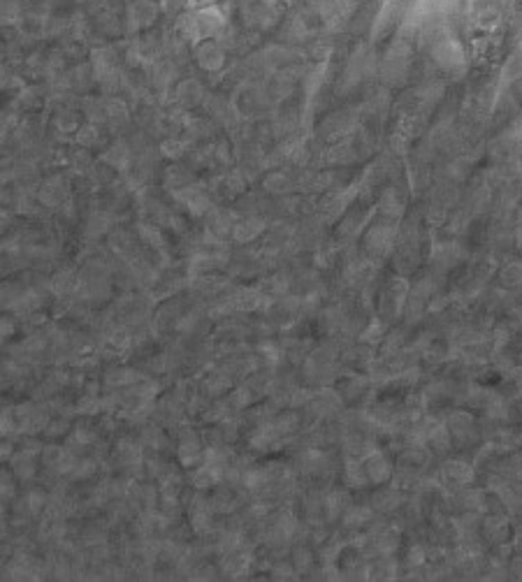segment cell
<instances>
[{"mask_svg": "<svg viewBox=\"0 0 522 582\" xmlns=\"http://www.w3.org/2000/svg\"><path fill=\"white\" fill-rule=\"evenodd\" d=\"M17 429H19V425H17V415H15V411H10V408L0 411V439H3V436L15 434Z\"/></svg>", "mask_w": 522, "mask_h": 582, "instance_id": "cell-2", "label": "cell"}, {"mask_svg": "<svg viewBox=\"0 0 522 582\" xmlns=\"http://www.w3.org/2000/svg\"><path fill=\"white\" fill-rule=\"evenodd\" d=\"M75 478L77 480H89V478H93V473H96V462L93 460H82V462H77V466H75Z\"/></svg>", "mask_w": 522, "mask_h": 582, "instance_id": "cell-5", "label": "cell"}, {"mask_svg": "<svg viewBox=\"0 0 522 582\" xmlns=\"http://www.w3.org/2000/svg\"><path fill=\"white\" fill-rule=\"evenodd\" d=\"M15 322H12L10 318H5V316H0V341L3 339H10L12 334H15Z\"/></svg>", "mask_w": 522, "mask_h": 582, "instance_id": "cell-7", "label": "cell"}, {"mask_svg": "<svg viewBox=\"0 0 522 582\" xmlns=\"http://www.w3.org/2000/svg\"><path fill=\"white\" fill-rule=\"evenodd\" d=\"M44 504H47V494L42 489H33V492H28V497H26V506H28V511L33 515L42 511Z\"/></svg>", "mask_w": 522, "mask_h": 582, "instance_id": "cell-4", "label": "cell"}, {"mask_svg": "<svg viewBox=\"0 0 522 582\" xmlns=\"http://www.w3.org/2000/svg\"><path fill=\"white\" fill-rule=\"evenodd\" d=\"M12 455H15V448H12V443H0V462L10 460Z\"/></svg>", "mask_w": 522, "mask_h": 582, "instance_id": "cell-8", "label": "cell"}, {"mask_svg": "<svg viewBox=\"0 0 522 582\" xmlns=\"http://www.w3.org/2000/svg\"><path fill=\"white\" fill-rule=\"evenodd\" d=\"M44 432H47L49 439H56V436H63V434H68L70 432V427H68V420H51L47 427H44Z\"/></svg>", "mask_w": 522, "mask_h": 582, "instance_id": "cell-6", "label": "cell"}, {"mask_svg": "<svg viewBox=\"0 0 522 582\" xmlns=\"http://www.w3.org/2000/svg\"><path fill=\"white\" fill-rule=\"evenodd\" d=\"M12 469H15L17 478L21 480H30L35 475L37 466H35V455L28 451H19V455H12Z\"/></svg>", "mask_w": 522, "mask_h": 582, "instance_id": "cell-1", "label": "cell"}, {"mask_svg": "<svg viewBox=\"0 0 522 582\" xmlns=\"http://www.w3.org/2000/svg\"><path fill=\"white\" fill-rule=\"evenodd\" d=\"M100 406H102V404L96 399L93 392H86V394L82 397V399L77 401L75 411L82 413V415H93V413H98V408H100Z\"/></svg>", "mask_w": 522, "mask_h": 582, "instance_id": "cell-3", "label": "cell"}]
</instances>
